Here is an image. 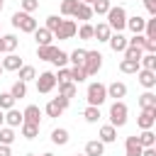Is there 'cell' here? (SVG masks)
Listing matches in <instances>:
<instances>
[{"instance_id": "obj_1", "label": "cell", "mask_w": 156, "mask_h": 156, "mask_svg": "<svg viewBox=\"0 0 156 156\" xmlns=\"http://www.w3.org/2000/svg\"><path fill=\"white\" fill-rule=\"evenodd\" d=\"M105 17H107L105 22H107V27H110L112 32H122V29L127 27V10H124L122 5H112Z\"/></svg>"}, {"instance_id": "obj_2", "label": "cell", "mask_w": 156, "mask_h": 156, "mask_svg": "<svg viewBox=\"0 0 156 156\" xmlns=\"http://www.w3.org/2000/svg\"><path fill=\"white\" fill-rule=\"evenodd\" d=\"M85 100H88V105H90V107H100V105L107 100V85H105V83H100V80L90 83V85H88V90H85Z\"/></svg>"}, {"instance_id": "obj_3", "label": "cell", "mask_w": 156, "mask_h": 156, "mask_svg": "<svg viewBox=\"0 0 156 156\" xmlns=\"http://www.w3.org/2000/svg\"><path fill=\"white\" fill-rule=\"evenodd\" d=\"M12 27H15V29H20V32H24V34H34V29L39 27V22H37L32 15H27V12L17 10V12L12 15Z\"/></svg>"}, {"instance_id": "obj_4", "label": "cell", "mask_w": 156, "mask_h": 156, "mask_svg": "<svg viewBox=\"0 0 156 156\" xmlns=\"http://www.w3.org/2000/svg\"><path fill=\"white\" fill-rule=\"evenodd\" d=\"M127 115H129V110H127V105L122 102V100H115L112 105H110V124L117 129V127H124L127 124Z\"/></svg>"}, {"instance_id": "obj_5", "label": "cell", "mask_w": 156, "mask_h": 156, "mask_svg": "<svg viewBox=\"0 0 156 156\" xmlns=\"http://www.w3.org/2000/svg\"><path fill=\"white\" fill-rule=\"evenodd\" d=\"M100 68H102V54H100L98 49L85 51V61H83V71H85V76H95Z\"/></svg>"}, {"instance_id": "obj_6", "label": "cell", "mask_w": 156, "mask_h": 156, "mask_svg": "<svg viewBox=\"0 0 156 156\" xmlns=\"http://www.w3.org/2000/svg\"><path fill=\"white\" fill-rule=\"evenodd\" d=\"M68 102L71 100H66V98H51L49 102H46V107H44V112H46V117H61L66 110H68Z\"/></svg>"}, {"instance_id": "obj_7", "label": "cell", "mask_w": 156, "mask_h": 156, "mask_svg": "<svg viewBox=\"0 0 156 156\" xmlns=\"http://www.w3.org/2000/svg\"><path fill=\"white\" fill-rule=\"evenodd\" d=\"M34 80H37V93H41V95H49V93L56 88V78H54V73H51V71L39 73Z\"/></svg>"}, {"instance_id": "obj_8", "label": "cell", "mask_w": 156, "mask_h": 156, "mask_svg": "<svg viewBox=\"0 0 156 156\" xmlns=\"http://www.w3.org/2000/svg\"><path fill=\"white\" fill-rule=\"evenodd\" d=\"M76 32H78V24H76L73 20H63V22H61V27H58V32L54 34V39L66 41V39H73V37H76Z\"/></svg>"}, {"instance_id": "obj_9", "label": "cell", "mask_w": 156, "mask_h": 156, "mask_svg": "<svg viewBox=\"0 0 156 156\" xmlns=\"http://www.w3.org/2000/svg\"><path fill=\"white\" fill-rule=\"evenodd\" d=\"M154 124H156V107L141 110L139 117H136V127L139 129H154Z\"/></svg>"}, {"instance_id": "obj_10", "label": "cell", "mask_w": 156, "mask_h": 156, "mask_svg": "<svg viewBox=\"0 0 156 156\" xmlns=\"http://www.w3.org/2000/svg\"><path fill=\"white\" fill-rule=\"evenodd\" d=\"M22 119L27 124H39L41 127V110H39V105H27L22 110Z\"/></svg>"}, {"instance_id": "obj_11", "label": "cell", "mask_w": 156, "mask_h": 156, "mask_svg": "<svg viewBox=\"0 0 156 156\" xmlns=\"http://www.w3.org/2000/svg\"><path fill=\"white\" fill-rule=\"evenodd\" d=\"M107 44H110V49H112L115 54H124V49H127V37H124L122 32H112L110 39H107Z\"/></svg>"}, {"instance_id": "obj_12", "label": "cell", "mask_w": 156, "mask_h": 156, "mask_svg": "<svg viewBox=\"0 0 156 156\" xmlns=\"http://www.w3.org/2000/svg\"><path fill=\"white\" fill-rule=\"evenodd\" d=\"M136 80L146 88V90H154L156 88V71H146V68H139L136 73Z\"/></svg>"}, {"instance_id": "obj_13", "label": "cell", "mask_w": 156, "mask_h": 156, "mask_svg": "<svg viewBox=\"0 0 156 156\" xmlns=\"http://www.w3.org/2000/svg\"><path fill=\"white\" fill-rule=\"evenodd\" d=\"M144 24H146V20L141 15H134V17H127V27L124 29H129L132 34H144Z\"/></svg>"}, {"instance_id": "obj_14", "label": "cell", "mask_w": 156, "mask_h": 156, "mask_svg": "<svg viewBox=\"0 0 156 156\" xmlns=\"http://www.w3.org/2000/svg\"><path fill=\"white\" fill-rule=\"evenodd\" d=\"M110 34H112V29L107 27V22H98V24H93V39H98V41H105V44H107Z\"/></svg>"}, {"instance_id": "obj_15", "label": "cell", "mask_w": 156, "mask_h": 156, "mask_svg": "<svg viewBox=\"0 0 156 156\" xmlns=\"http://www.w3.org/2000/svg\"><path fill=\"white\" fill-rule=\"evenodd\" d=\"M2 71H20L24 63H22V58L17 56V54H5V58H2Z\"/></svg>"}, {"instance_id": "obj_16", "label": "cell", "mask_w": 156, "mask_h": 156, "mask_svg": "<svg viewBox=\"0 0 156 156\" xmlns=\"http://www.w3.org/2000/svg\"><path fill=\"white\" fill-rule=\"evenodd\" d=\"M124 95H127V85H124L122 80H115V83L107 85V98H112V100H122Z\"/></svg>"}, {"instance_id": "obj_17", "label": "cell", "mask_w": 156, "mask_h": 156, "mask_svg": "<svg viewBox=\"0 0 156 156\" xmlns=\"http://www.w3.org/2000/svg\"><path fill=\"white\" fill-rule=\"evenodd\" d=\"M34 39H37V46H49L54 41V34L46 29V27H37L34 29Z\"/></svg>"}, {"instance_id": "obj_18", "label": "cell", "mask_w": 156, "mask_h": 156, "mask_svg": "<svg viewBox=\"0 0 156 156\" xmlns=\"http://www.w3.org/2000/svg\"><path fill=\"white\" fill-rule=\"evenodd\" d=\"M85 156H105V144L100 141V139H90L88 144H85V151H83Z\"/></svg>"}, {"instance_id": "obj_19", "label": "cell", "mask_w": 156, "mask_h": 156, "mask_svg": "<svg viewBox=\"0 0 156 156\" xmlns=\"http://www.w3.org/2000/svg\"><path fill=\"white\" fill-rule=\"evenodd\" d=\"M141 151H144V149H141V144L136 141V134L124 139V154H127V156H141Z\"/></svg>"}, {"instance_id": "obj_20", "label": "cell", "mask_w": 156, "mask_h": 156, "mask_svg": "<svg viewBox=\"0 0 156 156\" xmlns=\"http://www.w3.org/2000/svg\"><path fill=\"white\" fill-rule=\"evenodd\" d=\"M56 51H58V46H54V44H49V46H37V58L51 63L54 56H56Z\"/></svg>"}, {"instance_id": "obj_21", "label": "cell", "mask_w": 156, "mask_h": 156, "mask_svg": "<svg viewBox=\"0 0 156 156\" xmlns=\"http://www.w3.org/2000/svg\"><path fill=\"white\" fill-rule=\"evenodd\" d=\"M22 122H24V119H22V112H20L17 107H12V110L5 112V127H12V129H15V127H20Z\"/></svg>"}, {"instance_id": "obj_22", "label": "cell", "mask_w": 156, "mask_h": 156, "mask_svg": "<svg viewBox=\"0 0 156 156\" xmlns=\"http://www.w3.org/2000/svg\"><path fill=\"white\" fill-rule=\"evenodd\" d=\"M102 144H112V141H117V129L112 127V124H102L100 127V136H98Z\"/></svg>"}, {"instance_id": "obj_23", "label": "cell", "mask_w": 156, "mask_h": 156, "mask_svg": "<svg viewBox=\"0 0 156 156\" xmlns=\"http://www.w3.org/2000/svg\"><path fill=\"white\" fill-rule=\"evenodd\" d=\"M68 129L66 127H56V129H51V141L56 144V146H66L68 144Z\"/></svg>"}, {"instance_id": "obj_24", "label": "cell", "mask_w": 156, "mask_h": 156, "mask_svg": "<svg viewBox=\"0 0 156 156\" xmlns=\"http://www.w3.org/2000/svg\"><path fill=\"white\" fill-rule=\"evenodd\" d=\"M136 141L141 144V149L156 146V134H154V129H141V134L136 136Z\"/></svg>"}, {"instance_id": "obj_25", "label": "cell", "mask_w": 156, "mask_h": 156, "mask_svg": "<svg viewBox=\"0 0 156 156\" xmlns=\"http://www.w3.org/2000/svg\"><path fill=\"white\" fill-rule=\"evenodd\" d=\"M139 68H141V66H139V61H134V58H122V61H119V71L127 73V76H132V73L136 76Z\"/></svg>"}, {"instance_id": "obj_26", "label": "cell", "mask_w": 156, "mask_h": 156, "mask_svg": "<svg viewBox=\"0 0 156 156\" xmlns=\"http://www.w3.org/2000/svg\"><path fill=\"white\" fill-rule=\"evenodd\" d=\"M0 37H2V49H5V54H15V49H17V44H20L17 34H0Z\"/></svg>"}, {"instance_id": "obj_27", "label": "cell", "mask_w": 156, "mask_h": 156, "mask_svg": "<svg viewBox=\"0 0 156 156\" xmlns=\"http://www.w3.org/2000/svg\"><path fill=\"white\" fill-rule=\"evenodd\" d=\"M76 93H78V85L76 83H58V95L61 98H66V100H71V98H76Z\"/></svg>"}, {"instance_id": "obj_28", "label": "cell", "mask_w": 156, "mask_h": 156, "mask_svg": "<svg viewBox=\"0 0 156 156\" xmlns=\"http://www.w3.org/2000/svg\"><path fill=\"white\" fill-rule=\"evenodd\" d=\"M139 107L146 110V107H156V93L154 90H144L139 95Z\"/></svg>"}, {"instance_id": "obj_29", "label": "cell", "mask_w": 156, "mask_h": 156, "mask_svg": "<svg viewBox=\"0 0 156 156\" xmlns=\"http://www.w3.org/2000/svg\"><path fill=\"white\" fill-rule=\"evenodd\" d=\"M78 0H61V17H73L78 10Z\"/></svg>"}, {"instance_id": "obj_30", "label": "cell", "mask_w": 156, "mask_h": 156, "mask_svg": "<svg viewBox=\"0 0 156 156\" xmlns=\"http://www.w3.org/2000/svg\"><path fill=\"white\" fill-rule=\"evenodd\" d=\"M34 78H37L34 66H22V68L17 71V80H22V83H29V80H34Z\"/></svg>"}, {"instance_id": "obj_31", "label": "cell", "mask_w": 156, "mask_h": 156, "mask_svg": "<svg viewBox=\"0 0 156 156\" xmlns=\"http://www.w3.org/2000/svg\"><path fill=\"white\" fill-rule=\"evenodd\" d=\"M10 95H12L15 100H22V98H27V83H22V80H15V83H12V88H10Z\"/></svg>"}, {"instance_id": "obj_32", "label": "cell", "mask_w": 156, "mask_h": 156, "mask_svg": "<svg viewBox=\"0 0 156 156\" xmlns=\"http://www.w3.org/2000/svg\"><path fill=\"white\" fill-rule=\"evenodd\" d=\"M100 117H102V115H100V107H90V105H88V107L83 110V119H85L88 124H95V122H100Z\"/></svg>"}, {"instance_id": "obj_33", "label": "cell", "mask_w": 156, "mask_h": 156, "mask_svg": "<svg viewBox=\"0 0 156 156\" xmlns=\"http://www.w3.org/2000/svg\"><path fill=\"white\" fill-rule=\"evenodd\" d=\"M20 132H22L24 139H37V136H39V124H27V122H22V124H20Z\"/></svg>"}, {"instance_id": "obj_34", "label": "cell", "mask_w": 156, "mask_h": 156, "mask_svg": "<svg viewBox=\"0 0 156 156\" xmlns=\"http://www.w3.org/2000/svg\"><path fill=\"white\" fill-rule=\"evenodd\" d=\"M15 139H17V136H15V129H12V127H0V144H2V146H12Z\"/></svg>"}, {"instance_id": "obj_35", "label": "cell", "mask_w": 156, "mask_h": 156, "mask_svg": "<svg viewBox=\"0 0 156 156\" xmlns=\"http://www.w3.org/2000/svg\"><path fill=\"white\" fill-rule=\"evenodd\" d=\"M73 17H76V20H80V22H90V20H93V10H90V5H83V2H80Z\"/></svg>"}, {"instance_id": "obj_36", "label": "cell", "mask_w": 156, "mask_h": 156, "mask_svg": "<svg viewBox=\"0 0 156 156\" xmlns=\"http://www.w3.org/2000/svg\"><path fill=\"white\" fill-rule=\"evenodd\" d=\"M85 51H88V49H73V51L68 54V63H71V66H83Z\"/></svg>"}, {"instance_id": "obj_37", "label": "cell", "mask_w": 156, "mask_h": 156, "mask_svg": "<svg viewBox=\"0 0 156 156\" xmlns=\"http://www.w3.org/2000/svg\"><path fill=\"white\" fill-rule=\"evenodd\" d=\"M110 7H112V2H110V0H95V2L90 5L93 15H98V17H100V15H107V10H110Z\"/></svg>"}, {"instance_id": "obj_38", "label": "cell", "mask_w": 156, "mask_h": 156, "mask_svg": "<svg viewBox=\"0 0 156 156\" xmlns=\"http://www.w3.org/2000/svg\"><path fill=\"white\" fill-rule=\"evenodd\" d=\"M139 66L146 68V71H156V54H141Z\"/></svg>"}, {"instance_id": "obj_39", "label": "cell", "mask_w": 156, "mask_h": 156, "mask_svg": "<svg viewBox=\"0 0 156 156\" xmlns=\"http://www.w3.org/2000/svg\"><path fill=\"white\" fill-rule=\"evenodd\" d=\"M68 73H71V83H76V85H78V83H83V80L88 78V76H85V71H83V66H71V68H68Z\"/></svg>"}, {"instance_id": "obj_40", "label": "cell", "mask_w": 156, "mask_h": 156, "mask_svg": "<svg viewBox=\"0 0 156 156\" xmlns=\"http://www.w3.org/2000/svg\"><path fill=\"white\" fill-rule=\"evenodd\" d=\"M61 22H63V17H58V15H49L44 27H46L51 34H56V32H58V27H61Z\"/></svg>"}, {"instance_id": "obj_41", "label": "cell", "mask_w": 156, "mask_h": 156, "mask_svg": "<svg viewBox=\"0 0 156 156\" xmlns=\"http://www.w3.org/2000/svg\"><path fill=\"white\" fill-rule=\"evenodd\" d=\"M15 102H17V100L10 95V90H7V93H0V110H2V112L12 110V107H15Z\"/></svg>"}, {"instance_id": "obj_42", "label": "cell", "mask_w": 156, "mask_h": 156, "mask_svg": "<svg viewBox=\"0 0 156 156\" xmlns=\"http://www.w3.org/2000/svg\"><path fill=\"white\" fill-rule=\"evenodd\" d=\"M144 37L156 41V17H149V20H146V24H144Z\"/></svg>"}, {"instance_id": "obj_43", "label": "cell", "mask_w": 156, "mask_h": 156, "mask_svg": "<svg viewBox=\"0 0 156 156\" xmlns=\"http://www.w3.org/2000/svg\"><path fill=\"white\" fill-rule=\"evenodd\" d=\"M76 34H78L83 41H90V39H93V24H90V22H83V24L78 27V32H76Z\"/></svg>"}, {"instance_id": "obj_44", "label": "cell", "mask_w": 156, "mask_h": 156, "mask_svg": "<svg viewBox=\"0 0 156 156\" xmlns=\"http://www.w3.org/2000/svg\"><path fill=\"white\" fill-rule=\"evenodd\" d=\"M51 63H54V66H56V68H63V66H68V54H66V51H61V49H58V51H56V56H54V61H51Z\"/></svg>"}, {"instance_id": "obj_45", "label": "cell", "mask_w": 156, "mask_h": 156, "mask_svg": "<svg viewBox=\"0 0 156 156\" xmlns=\"http://www.w3.org/2000/svg\"><path fill=\"white\" fill-rule=\"evenodd\" d=\"M141 54H144V51H141L139 46H129V44H127V49H124V58H134V61H139Z\"/></svg>"}, {"instance_id": "obj_46", "label": "cell", "mask_w": 156, "mask_h": 156, "mask_svg": "<svg viewBox=\"0 0 156 156\" xmlns=\"http://www.w3.org/2000/svg\"><path fill=\"white\" fill-rule=\"evenodd\" d=\"M20 7H22V12L32 15L34 10H39V0H22V2H20Z\"/></svg>"}, {"instance_id": "obj_47", "label": "cell", "mask_w": 156, "mask_h": 156, "mask_svg": "<svg viewBox=\"0 0 156 156\" xmlns=\"http://www.w3.org/2000/svg\"><path fill=\"white\" fill-rule=\"evenodd\" d=\"M54 78H56V85H58V83H68V80H71V73H68V66H63V68H58V73H54Z\"/></svg>"}, {"instance_id": "obj_48", "label": "cell", "mask_w": 156, "mask_h": 156, "mask_svg": "<svg viewBox=\"0 0 156 156\" xmlns=\"http://www.w3.org/2000/svg\"><path fill=\"white\" fill-rule=\"evenodd\" d=\"M141 51H144V54H156V41H154V39H144Z\"/></svg>"}, {"instance_id": "obj_49", "label": "cell", "mask_w": 156, "mask_h": 156, "mask_svg": "<svg viewBox=\"0 0 156 156\" xmlns=\"http://www.w3.org/2000/svg\"><path fill=\"white\" fill-rule=\"evenodd\" d=\"M144 7L149 12V17H156V0H144Z\"/></svg>"}, {"instance_id": "obj_50", "label": "cell", "mask_w": 156, "mask_h": 156, "mask_svg": "<svg viewBox=\"0 0 156 156\" xmlns=\"http://www.w3.org/2000/svg\"><path fill=\"white\" fill-rule=\"evenodd\" d=\"M141 156H156V146H149V149H144V151H141Z\"/></svg>"}, {"instance_id": "obj_51", "label": "cell", "mask_w": 156, "mask_h": 156, "mask_svg": "<svg viewBox=\"0 0 156 156\" xmlns=\"http://www.w3.org/2000/svg\"><path fill=\"white\" fill-rule=\"evenodd\" d=\"M0 156H12V151H10V146H2V144H0Z\"/></svg>"}, {"instance_id": "obj_52", "label": "cell", "mask_w": 156, "mask_h": 156, "mask_svg": "<svg viewBox=\"0 0 156 156\" xmlns=\"http://www.w3.org/2000/svg\"><path fill=\"white\" fill-rule=\"evenodd\" d=\"M0 127H5V112L0 110Z\"/></svg>"}, {"instance_id": "obj_53", "label": "cell", "mask_w": 156, "mask_h": 156, "mask_svg": "<svg viewBox=\"0 0 156 156\" xmlns=\"http://www.w3.org/2000/svg\"><path fill=\"white\" fill-rule=\"evenodd\" d=\"M78 2H83V5H93L95 0H78Z\"/></svg>"}, {"instance_id": "obj_54", "label": "cell", "mask_w": 156, "mask_h": 156, "mask_svg": "<svg viewBox=\"0 0 156 156\" xmlns=\"http://www.w3.org/2000/svg\"><path fill=\"white\" fill-rule=\"evenodd\" d=\"M0 54H5V49H2V37H0Z\"/></svg>"}, {"instance_id": "obj_55", "label": "cell", "mask_w": 156, "mask_h": 156, "mask_svg": "<svg viewBox=\"0 0 156 156\" xmlns=\"http://www.w3.org/2000/svg\"><path fill=\"white\" fill-rule=\"evenodd\" d=\"M41 156H56V154H51V151H44V154H41Z\"/></svg>"}, {"instance_id": "obj_56", "label": "cell", "mask_w": 156, "mask_h": 156, "mask_svg": "<svg viewBox=\"0 0 156 156\" xmlns=\"http://www.w3.org/2000/svg\"><path fill=\"white\" fill-rule=\"evenodd\" d=\"M2 7H5V0H0V12H2Z\"/></svg>"}, {"instance_id": "obj_57", "label": "cell", "mask_w": 156, "mask_h": 156, "mask_svg": "<svg viewBox=\"0 0 156 156\" xmlns=\"http://www.w3.org/2000/svg\"><path fill=\"white\" fill-rule=\"evenodd\" d=\"M73 156H85V154H73Z\"/></svg>"}, {"instance_id": "obj_58", "label": "cell", "mask_w": 156, "mask_h": 156, "mask_svg": "<svg viewBox=\"0 0 156 156\" xmlns=\"http://www.w3.org/2000/svg\"><path fill=\"white\" fill-rule=\"evenodd\" d=\"M24 156H37V154H24Z\"/></svg>"}, {"instance_id": "obj_59", "label": "cell", "mask_w": 156, "mask_h": 156, "mask_svg": "<svg viewBox=\"0 0 156 156\" xmlns=\"http://www.w3.org/2000/svg\"><path fill=\"white\" fill-rule=\"evenodd\" d=\"M0 73H2V66H0Z\"/></svg>"}]
</instances>
